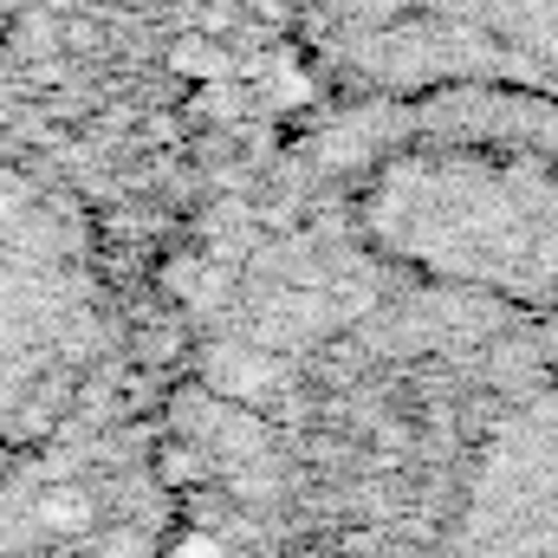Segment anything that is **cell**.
Listing matches in <instances>:
<instances>
[{
  "instance_id": "1",
  "label": "cell",
  "mask_w": 558,
  "mask_h": 558,
  "mask_svg": "<svg viewBox=\"0 0 558 558\" xmlns=\"http://www.w3.org/2000/svg\"><path fill=\"white\" fill-rule=\"evenodd\" d=\"M351 20L558 98V0H351Z\"/></svg>"
},
{
  "instance_id": "2",
  "label": "cell",
  "mask_w": 558,
  "mask_h": 558,
  "mask_svg": "<svg viewBox=\"0 0 558 558\" xmlns=\"http://www.w3.org/2000/svg\"><path fill=\"white\" fill-rule=\"evenodd\" d=\"M468 558H558V390L487 441L468 500Z\"/></svg>"
}]
</instances>
